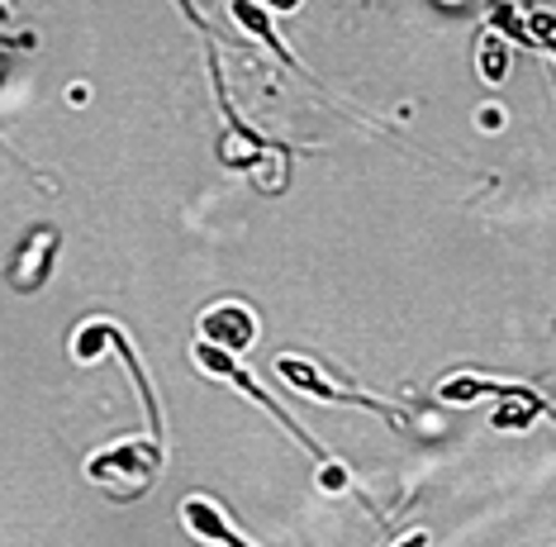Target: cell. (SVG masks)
<instances>
[{
	"label": "cell",
	"mask_w": 556,
	"mask_h": 547,
	"mask_svg": "<svg viewBox=\"0 0 556 547\" xmlns=\"http://www.w3.org/2000/svg\"><path fill=\"white\" fill-rule=\"evenodd\" d=\"M191 362H195L205 376H214V381H229V386H238V390H243V396H248L252 405H262V410H267V414L276 419V424L286 428L290 438H295V443H305V448H309L314 457H328V452L319 448V443H314V438L305 434V428H300V419H290V414L281 410V405H276V400L267 396V390H262L257 381H252V376L243 372V362H238V352H224V348H214V343H195V348H191Z\"/></svg>",
	"instance_id": "6da1fadb"
},
{
	"label": "cell",
	"mask_w": 556,
	"mask_h": 547,
	"mask_svg": "<svg viewBox=\"0 0 556 547\" xmlns=\"http://www.w3.org/2000/svg\"><path fill=\"white\" fill-rule=\"evenodd\" d=\"M162 467V443L157 438H124L115 448L96 452L91 462H86V476L96 481V486H119V481H129L124 495H138L143 486H153Z\"/></svg>",
	"instance_id": "7a4b0ae2"
},
{
	"label": "cell",
	"mask_w": 556,
	"mask_h": 547,
	"mask_svg": "<svg viewBox=\"0 0 556 547\" xmlns=\"http://www.w3.org/2000/svg\"><path fill=\"white\" fill-rule=\"evenodd\" d=\"M276 366V376L286 381L295 396H309V400H319V405H362V410H376V414H390L400 424V414L390 410V405L381 400H371V396H357V390H343V386H333V381L324 376V366H314L305 358H295V352H281V358L271 362Z\"/></svg>",
	"instance_id": "3957f363"
},
{
	"label": "cell",
	"mask_w": 556,
	"mask_h": 547,
	"mask_svg": "<svg viewBox=\"0 0 556 547\" xmlns=\"http://www.w3.org/2000/svg\"><path fill=\"white\" fill-rule=\"evenodd\" d=\"M200 343H214L224 352H248L257 343V314L243 300H219L200 314Z\"/></svg>",
	"instance_id": "277c9868"
},
{
	"label": "cell",
	"mask_w": 556,
	"mask_h": 547,
	"mask_svg": "<svg viewBox=\"0 0 556 547\" xmlns=\"http://www.w3.org/2000/svg\"><path fill=\"white\" fill-rule=\"evenodd\" d=\"M181 524H186V533H195L200 543H229V547H248L252 543L248 533H238L229 524V514H224L210 495H186L181 500Z\"/></svg>",
	"instance_id": "5b68a950"
},
{
	"label": "cell",
	"mask_w": 556,
	"mask_h": 547,
	"mask_svg": "<svg viewBox=\"0 0 556 547\" xmlns=\"http://www.w3.org/2000/svg\"><path fill=\"white\" fill-rule=\"evenodd\" d=\"M229 20L238 24V29H248L252 38H262V48H267L276 62H286L290 72H305V67H300V58L281 43V34H276V24H271V15H267V5H262V0H229Z\"/></svg>",
	"instance_id": "8992f818"
},
{
	"label": "cell",
	"mask_w": 556,
	"mask_h": 547,
	"mask_svg": "<svg viewBox=\"0 0 556 547\" xmlns=\"http://www.w3.org/2000/svg\"><path fill=\"white\" fill-rule=\"evenodd\" d=\"M542 414H547V400H542V396H533L528 386H504L495 414H490V424H495L500 434H514V428H528Z\"/></svg>",
	"instance_id": "52a82bcc"
},
{
	"label": "cell",
	"mask_w": 556,
	"mask_h": 547,
	"mask_svg": "<svg viewBox=\"0 0 556 547\" xmlns=\"http://www.w3.org/2000/svg\"><path fill=\"white\" fill-rule=\"evenodd\" d=\"M115 328H119V324H110V320L81 324L77 338H72V358H77V362H96L100 352H110V338H115Z\"/></svg>",
	"instance_id": "ba28073f"
},
{
	"label": "cell",
	"mask_w": 556,
	"mask_h": 547,
	"mask_svg": "<svg viewBox=\"0 0 556 547\" xmlns=\"http://www.w3.org/2000/svg\"><path fill=\"white\" fill-rule=\"evenodd\" d=\"M480 82H490V86H500V82H509V48H504V38L500 34H490L485 43H480Z\"/></svg>",
	"instance_id": "9c48e42d"
},
{
	"label": "cell",
	"mask_w": 556,
	"mask_h": 547,
	"mask_svg": "<svg viewBox=\"0 0 556 547\" xmlns=\"http://www.w3.org/2000/svg\"><path fill=\"white\" fill-rule=\"evenodd\" d=\"M319 490H328V495H338V490H348L352 486V476H348V467L343 462H333V457H319Z\"/></svg>",
	"instance_id": "30bf717a"
},
{
	"label": "cell",
	"mask_w": 556,
	"mask_h": 547,
	"mask_svg": "<svg viewBox=\"0 0 556 547\" xmlns=\"http://www.w3.org/2000/svg\"><path fill=\"white\" fill-rule=\"evenodd\" d=\"M476 124H480V129H504V110H480Z\"/></svg>",
	"instance_id": "8fae6325"
},
{
	"label": "cell",
	"mask_w": 556,
	"mask_h": 547,
	"mask_svg": "<svg viewBox=\"0 0 556 547\" xmlns=\"http://www.w3.org/2000/svg\"><path fill=\"white\" fill-rule=\"evenodd\" d=\"M262 5L276 10V15H290V10H300V5H305V0H262Z\"/></svg>",
	"instance_id": "7c38bea8"
},
{
	"label": "cell",
	"mask_w": 556,
	"mask_h": 547,
	"mask_svg": "<svg viewBox=\"0 0 556 547\" xmlns=\"http://www.w3.org/2000/svg\"><path fill=\"white\" fill-rule=\"evenodd\" d=\"M176 5H181V10H186V15H191V24H205V20H200V10L191 5V0H176Z\"/></svg>",
	"instance_id": "4fadbf2b"
},
{
	"label": "cell",
	"mask_w": 556,
	"mask_h": 547,
	"mask_svg": "<svg viewBox=\"0 0 556 547\" xmlns=\"http://www.w3.org/2000/svg\"><path fill=\"white\" fill-rule=\"evenodd\" d=\"M0 24H10V5H5V0H0Z\"/></svg>",
	"instance_id": "5bb4252c"
}]
</instances>
